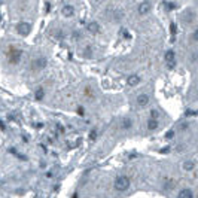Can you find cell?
<instances>
[{
  "instance_id": "8",
  "label": "cell",
  "mask_w": 198,
  "mask_h": 198,
  "mask_svg": "<svg viewBox=\"0 0 198 198\" xmlns=\"http://www.w3.org/2000/svg\"><path fill=\"white\" fill-rule=\"evenodd\" d=\"M139 83H140V76L139 75H130L127 77V85L128 86H136Z\"/></svg>"
},
{
  "instance_id": "9",
  "label": "cell",
  "mask_w": 198,
  "mask_h": 198,
  "mask_svg": "<svg viewBox=\"0 0 198 198\" xmlns=\"http://www.w3.org/2000/svg\"><path fill=\"white\" fill-rule=\"evenodd\" d=\"M86 30H88L91 34H97L98 31H100V24L95 23V21H92V23H89V24L86 26Z\"/></svg>"
},
{
  "instance_id": "27",
  "label": "cell",
  "mask_w": 198,
  "mask_h": 198,
  "mask_svg": "<svg viewBox=\"0 0 198 198\" xmlns=\"http://www.w3.org/2000/svg\"><path fill=\"white\" fill-rule=\"evenodd\" d=\"M185 115H186V116H191V115H198V112H195V110H188Z\"/></svg>"
},
{
  "instance_id": "17",
  "label": "cell",
  "mask_w": 198,
  "mask_h": 198,
  "mask_svg": "<svg viewBox=\"0 0 198 198\" xmlns=\"http://www.w3.org/2000/svg\"><path fill=\"white\" fill-rule=\"evenodd\" d=\"M164 6H165L167 11H174V9H177V5H176L174 2H164Z\"/></svg>"
},
{
  "instance_id": "7",
  "label": "cell",
  "mask_w": 198,
  "mask_h": 198,
  "mask_svg": "<svg viewBox=\"0 0 198 198\" xmlns=\"http://www.w3.org/2000/svg\"><path fill=\"white\" fill-rule=\"evenodd\" d=\"M176 198H194V192L189 188H183V189L179 191V194H177Z\"/></svg>"
},
{
  "instance_id": "23",
  "label": "cell",
  "mask_w": 198,
  "mask_h": 198,
  "mask_svg": "<svg viewBox=\"0 0 198 198\" xmlns=\"http://www.w3.org/2000/svg\"><path fill=\"white\" fill-rule=\"evenodd\" d=\"M151 118H153V119H158V118H159V112H158L156 109L151 110Z\"/></svg>"
},
{
  "instance_id": "6",
  "label": "cell",
  "mask_w": 198,
  "mask_h": 198,
  "mask_svg": "<svg viewBox=\"0 0 198 198\" xmlns=\"http://www.w3.org/2000/svg\"><path fill=\"white\" fill-rule=\"evenodd\" d=\"M151 9H152V5H151L149 2H142V3L139 5V14H140V15H146V14H149Z\"/></svg>"
},
{
  "instance_id": "3",
  "label": "cell",
  "mask_w": 198,
  "mask_h": 198,
  "mask_svg": "<svg viewBox=\"0 0 198 198\" xmlns=\"http://www.w3.org/2000/svg\"><path fill=\"white\" fill-rule=\"evenodd\" d=\"M21 55H23V51L21 49L11 46V49H9V63L11 64H18L20 60H21Z\"/></svg>"
},
{
  "instance_id": "28",
  "label": "cell",
  "mask_w": 198,
  "mask_h": 198,
  "mask_svg": "<svg viewBox=\"0 0 198 198\" xmlns=\"http://www.w3.org/2000/svg\"><path fill=\"white\" fill-rule=\"evenodd\" d=\"M77 113H79L80 116H83V115H85V110H83V107H77Z\"/></svg>"
},
{
  "instance_id": "14",
  "label": "cell",
  "mask_w": 198,
  "mask_h": 198,
  "mask_svg": "<svg viewBox=\"0 0 198 198\" xmlns=\"http://www.w3.org/2000/svg\"><path fill=\"white\" fill-rule=\"evenodd\" d=\"M121 127H122V130H131V127H133V119H131V118H124L122 122H121Z\"/></svg>"
},
{
  "instance_id": "24",
  "label": "cell",
  "mask_w": 198,
  "mask_h": 198,
  "mask_svg": "<svg viewBox=\"0 0 198 198\" xmlns=\"http://www.w3.org/2000/svg\"><path fill=\"white\" fill-rule=\"evenodd\" d=\"M97 139V130L94 128L92 131H89V140H95Z\"/></svg>"
},
{
  "instance_id": "29",
  "label": "cell",
  "mask_w": 198,
  "mask_h": 198,
  "mask_svg": "<svg viewBox=\"0 0 198 198\" xmlns=\"http://www.w3.org/2000/svg\"><path fill=\"white\" fill-rule=\"evenodd\" d=\"M57 39H63L64 36H63V31H57V36H55Z\"/></svg>"
},
{
  "instance_id": "21",
  "label": "cell",
  "mask_w": 198,
  "mask_h": 198,
  "mask_svg": "<svg viewBox=\"0 0 198 198\" xmlns=\"http://www.w3.org/2000/svg\"><path fill=\"white\" fill-rule=\"evenodd\" d=\"M174 134H176V133H174V130H170V131H167V133H165V139H167V140H171V139L174 137Z\"/></svg>"
},
{
  "instance_id": "4",
  "label": "cell",
  "mask_w": 198,
  "mask_h": 198,
  "mask_svg": "<svg viewBox=\"0 0 198 198\" xmlns=\"http://www.w3.org/2000/svg\"><path fill=\"white\" fill-rule=\"evenodd\" d=\"M46 64H48V60H46L45 57H37V58L33 61L31 67H33V70H43V69L46 67Z\"/></svg>"
},
{
  "instance_id": "19",
  "label": "cell",
  "mask_w": 198,
  "mask_h": 198,
  "mask_svg": "<svg viewBox=\"0 0 198 198\" xmlns=\"http://www.w3.org/2000/svg\"><path fill=\"white\" fill-rule=\"evenodd\" d=\"M121 34H122V37H124V39H130V37H131L130 31H128V30H125V28H122V30H121Z\"/></svg>"
},
{
  "instance_id": "31",
  "label": "cell",
  "mask_w": 198,
  "mask_h": 198,
  "mask_svg": "<svg viewBox=\"0 0 198 198\" xmlns=\"http://www.w3.org/2000/svg\"><path fill=\"white\" fill-rule=\"evenodd\" d=\"M2 3H3V0H0V5H2Z\"/></svg>"
},
{
  "instance_id": "1",
  "label": "cell",
  "mask_w": 198,
  "mask_h": 198,
  "mask_svg": "<svg viewBox=\"0 0 198 198\" xmlns=\"http://www.w3.org/2000/svg\"><path fill=\"white\" fill-rule=\"evenodd\" d=\"M130 185H131L130 177H128V176H124V174L118 176V177L115 179V182H113V188H115L116 192H125V191H128Z\"/></svg>"
},
{
  "instance_id": "16",
  "label": "cell",
  "mask_w": 198,
  "mask_h": 198,
  "mask_svg": "<svg viewBox=\"0 0 198 198\" xmlns=\"http://www.w3.org/2000/svg\"><path fill=\"white\" fill-rule=\"evenodd\" d=\"M43 97H45V91H43V88H37L36 92H34V98H36L37 102H40V100H43Z\"/></svg>"
},
{
  "instance_id": "13",
  "label": "cell",
  "mask_w": 198,
  "mask_h": 198,
  "mask_svg": "<svg viewBox=\"0 0 198 198\" xmlns=\"http://www.w3.org/2000/svg\"><path fill=\"white\" fill-rule=\"evenodd\" d=\"M173 60H176V54H174V51H173V49L165 51V54H164V61L168 63V61H173Z\"/></svg>"
},
{
  "instance_id": "25",
  "label": "cell",
  "mask_w": 198,
  "mask_h": 198,
  "mask_svg": "<svg viewBox=\"0 0 198 198\" xmlns=\"http://www.w3.org/2000/svg\"><path fill=\"white\" fill-rule=\"evenodd\" d=\"M92 55V49H91V46H86L85 48V57H91Z\"/></svg>"
},
{
  "instance_id": "30",
  "label": "cell",
  "mask_w": 198,
  "mask_h": 198,
  "mask_svg": "<svg viewBox=\"0 0 198 198\" xmlns=\"http://www.w3.org/2000/svg\"><path fill=\"white\" fill-rule=\"evenodd\" d=\"M0 23H2V14H0Z\"/></svg>"
},
{
  "instance_id": "20",
  "label": "cell",
  "mask_w": 198,
  "mask_h": 198,
  "mask_svg": "<svg viewBox=\"0 0 198 198\" xmlns=\"http://www.w3.org/2000/svg\"><path fill=\"white\" fill-rule=\"evenodd\" d=\"M72 37H73V40H80L82 34H80V31H73L72 33Z\"/></svg>"
},
{
  "instance_id": "5",
  "label": "cell",
  "mask_w": 198,
  "mask_h": 198,
  "mask_svg": "<svg viewBox=\"0 0 198 198\" xmlns=\"http://www.w3.org/2000/svg\"><path fill=\"white\" fill-rule=\"evenodd\" d=\"M149 102H151V97H149L148 94H140V95L137 97V104H139V107H145V106H148Z\"/></svg>"
},
{
  "instance_id": "22",
  "label": "cell",
  "mask_w": 198,
  "mask_h": 198,
  "mask_svg": "<svg viewBox=\"0 0 198 198\" xmlns=\"http://www.w3.org/2000/svg\"><path fill=\"white\" fill-rule=\"evenodd\" d=\"M167 64V69L168 70H173L174 67H176V60H173V61H168V63H165Z\"/></svg>"
},
{
  "instance_id": "11",
  "label": "cell",
  "mask_w": 198,
  "mask_h": 198,
  "mask_svg": "<svg viewBox=\"0 0 198 198\" xmlns=\"http://www.w3.org/2000/svg\"><path fill=\"white\" fill-rule=\"evenodd\" d=\"M146 127H148V130H149V131H155V130L159 127V121H158V119H153V118H149V119H148V125H146Z\"/></svg>"
},
{
  "instance_id": "12",
  "label": "cell",
  "mask_w": 198,
  "mask_h": 198,
  "mask_svg": "<svg viewBox=\"0 0 198 198\" xmlns=\"http://www.w3.org/2000/svg\"><path fill=\"white\" fill-rule=\"evenodd\" d=\"M182 168H183L185 171H192V170L195 168V162H194L192 159H186V161L182 164Z\"/></svg>"
},
{
  "instance_id": "2",
  "label": "cell",
  "mask_w": 198,
  "mask_h": 198,
  "mask_svg": "<svg viewBox=\"0 0 198 198\" xmlns=\"http://www.w3.org/2000/svg\"><path fill=\"white\" fill-rule=\"evenodd\" d=\"M17 31L20 36H28L31 33V24L27 21H21L17 24Z\"/></svg>"
},
{
  "instance_id": "18",
  "label": "cell",
  "mask_w": 198,
  "mask_h": 198,
  "mask_svg": "<svg viewBox=\"0 0 198 198\" xmlns=\"http://www.w3.org/2000/svg\"><path fill=\"white\" fill-rule=\"evenodd\" d=\"M192 18H194V14H192L191 11H188V12L183 15V20H185L186 23H191V21H192Z\"/></svg>"
},
{
  "instance_id": "26",
  "label": "cell",
  "mask_w": 198,
  "mask_h": 198,
  "mask_svg": "<svg viewBox=\"0 0 198 198\" xmlns=\"http://www.w3.org/2000/svg\"><path fill=\"white\" fill-rule=\"evenodd\" d=\"M192 40H194V42H198V28L194 30V33H192Z\"/></svg>"
},
{
  "instance_id": "10",
  "label": "cell",
  "mask_w": 198,
  "mask_h": 198,
  "mask_svg": "<svg viewBox=\"0 0 198 198\" xmlns=\"http://www.w3.org/2000/svg\"><path fill=\"white\" fill-rule=\"evenodd\" d=\"M61 12H63V15H64V17L70 18V17H73V15H75V8H73L72 5H66V6L61 9Z\"/></svg>"
},
{
  "instance_id": "15",
  "label": "cell",
  "mask_w": 198,
  "mask_h": 198,
  "mask_svg": "<svg viewBox=\"0 0 198 198\" xmlns=\"http://www.w3.org/2000/svg\"><path fill=\"white\" fill-rule=\"evenodd\" d=\"M170 33H171V42H174L176 40V33H177V24L174 23V21H171L170 23Z\"/></svg>"
}]
</instances>
